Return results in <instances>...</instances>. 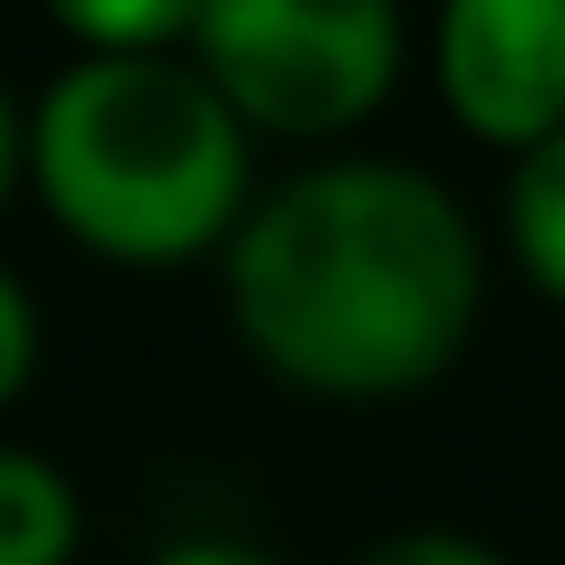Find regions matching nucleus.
<instances>
[{"label":"nucleus","instance_id":"nucleus-8","mask_svg":"<svg viewBox=\"0 0 565 565\" xmlns=\"http://www.w3.org/2000/svg\"><path fill=\"white\" fill-rule=\"evenodd\" d=\"M25 374H34V300H25L18 275L0 266V407L25 391Z\"/></svg>","mask_w":565,"mask_h":565},{"label":"nucleus","instance_id":"nucleus-3","mask_svg":"<svg viewBox=\"0 0 565 565\" xmlns=\"http://www.w3.org/2000/svg\"><path fill=\"white\" fill-rule=\"evenodd\" d=\"M192 42L209 92L266 134H341L399 75L391 0H200Z\"/></svg>","mask_w":565,"mask_h":565},{"label":"nucleus","instance_id":"nucleus-11","mask_svg":"<svg viewBox=\"0 0 565 565\" xmlns=\"http://www.w3.org/2000/svg\"><path fill=\"white\" fill-rule=\"evenodd\" d=\"M18 175V117H9V92H0V192Z\"/></svg>","mask_w":565,"mask_h":565},{"label":"nucleus","instance_id":"nucleus-4","mask_svg":"<svg viewBox=\"0 0 565 565\" xmlns=\"http://www.w3.org/2000/svg\"><path fill=\"white\" fill-rule=\"evenodd\" d=\"M441 100L499 150L565 134V0H441Z\"/></svg>","mask_w":565,"mask_h":565},{"label":"nucleus","instance_id":"nucleus-9","mask_svg":"<svg viewBox=\"0 0 565 565\" xmlns=\"http://www.w3.org/2000/svg\"><path fill=\"white\" fill-rule=\"evenodd\" d=\"M366 565H508V557L466 541V532H407V541H383Z\"/></svg>","mask_w":565,"mask_h":565},{"label":"nucleus","instance_id":"nucleus-1","mask_svg":"<svg viewBox=\"0 0 565 565\" xmlns=\"http://www.w3.org/2000/svg\"><path fill=\"white\" fill-rule=\"evenodd\" d=\"M233 333L291 391L391 399L466 350L482 258L466 209L416 167L350 159L282 183L225 249Z\"/></svg>","mask_w":565,"mask_h":565},{"label":"nucleus","instance_id":"nucleus-5","mask_svg":"<svg viewBox=\"0 0 565 565\" xmlns=\"http://www.w3.org/2000/svg\"><path fill=\"white\" fill-rule=\"evenodd\" d=\"M75 524L67 475L34 449H0V565H67Z\"/></svg>","mask_w":565,"mask_h":565},{"label":"nucleus","instance_id":"nucleus-10","mask_svg":"<svg viewBox=\"0 0 565 565\" xmlns=\"http://www.w3.org/2000/svg\"><path fill=\"white\" fill-rule=\"evenodd\" d=\"M159 565H275L266 548H242V541H175Z\"/></svg>","mask_w":565,"mask_h":565},{"label":"nucleus","instance_id":"nucleus-6","mask_svg":"<svg viewBox=\"0 0 565 565\" xmlns=\"http://www.w3.org/2000/svg\"><path fill=\"white\" fill-rule=\"evenodd\" d=\"M508 233H515L524 275L541 282L548 300H565V134L524 150V167L508 183Z\"/></svg>","mask_w":565,"mask_h":565},{"label":"nucleus","instance_id":"nucleus-2","mask_svg":"<svg viewBox=\"0 0 565 565\" xmlns=\"http://www.w3.org/2000/svg\"><path fill=\"white\" fill-rule=\"evenodd\" d=\"M34 175L51 216L117 266L216 249L249 192L242 117L175 58H84L42 92Z\"/></svg>","mask_w":565,"mask_h":565},{"label":"nucleus","instance_id":"nucleus-7","mask_svg":"<svg viewBox=\"0 0 565 565\" xmlns=\"http://www.w3.org/2000/svg\"><path fill=\"white\" fill-rule=\"evenodd\" d=\"M92 58H150L175 34H192L200 0H42Z\"/></svg>","mask_w":565,"mask_h":565}]
</instances>
